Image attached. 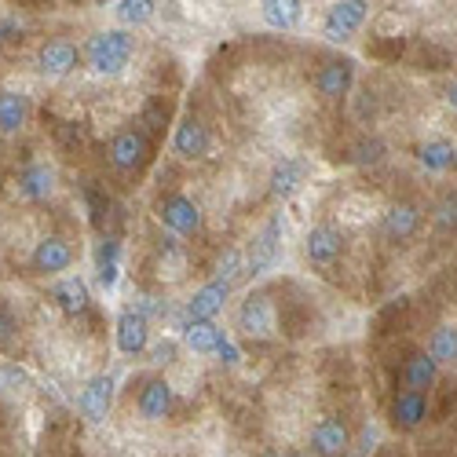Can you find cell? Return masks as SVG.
I'll return each mask as SVG.
<instances>
[{
  "mask_svg": "<svg viewBox=\"0 0 457 457\" xmlns=\"http://www.w3.org/2000/svg\"><path fill=\"white\" fill-rule=\"evenodd\" d=\"M96 278L103 289H113V282H118V242L113 238H103L96 245Z\"/></svg>",
  "mask_w": 457,
  "mask_h": 457,
  "instance_id": "4316f807",
  "label": "cell"
},
{
  "mask_svg": "<svg viewBox=\"0 0 457 457\" xmlns=\"http://www.w3.org/2000/svg\"><path fill=\"white\" fill-rule=\"evenodd\" d=\"M55 136H59V139H62V146H70V150L85 143V132H81L78 125H73V121H59V125H55Z\"/></svg>",
  "mask_w": 457,
  "mask_h": 457,
  "instance_id": "836d02e7",
  "label": "cell"
},
{
  "mask_svg": "<svg viewBox=\"0 0 457 457\" xmlns=\"http://www.w3.org/2000/svg\"><path fill=\"white\" fill-rule=\"evenodd\" d=\"M308 260L312 263H333L340 256V249H345V238H340L337 227L322 223V227H312V235H308Z\"/></svg>",
  "mask_w": 457,
  "mask_h": 457,
  "instance_id": "e0dca14e",
  "label": "cell"
},
{
  "mask_svg": "<svg viewBox=\"0 0 457 457\" xmlns=\"http://www.w3.org/2000/svg\"><path fill=\"white\" fill-rule=\"evenodd\" d=\"M216 355H220V359H223L227 366H238V359H242V352H238V345H235L231 337L223 340V345H220V352H216Z\"/></svg>",
  "mask_w": 457,
  "mask_h": 457,
  "instance_id": "d590c367",
  "label": "cell"
},
{
  "mask_svg": "<svg viewBox=\"0 0 457 457\" xmlns=\"http://www.w3.org/2000/svg\"><path fill=\"white\" fill-rule=\"evenodd\" d=\"M446 103H450V110H457V81L446 88Z\"/></svg>",
  "mask_w": 457,
  "mask_h": 457,
  "instance_id": "74e56055",
  "label": "cell"
},
{
  "mask_svg": "<svg viewBox=\"0 0 457 457\" xmlns=\"http://www.w3.org/2000/svg\"><path fill=\"white\" fill-rule=\"evenodd\" d=\"M37 62H41V73H48V78H66L78 66V48L70 41H48L41 55H37Z\"/></svg>",
  "mask_w": 457,
  "mask_h": 457,
  "instance_id": "ac0fdd59",
  "label": "cell"
},
{
  "mask_svg": "<svg viewBox=\"0 0 457 457\" xmlns=\"http://www.w3.org/2000/svg\"><path fill=\"white\" fill-rule=\"evenodd\" d=\"M366 12H370V4H362V0H340V4H333L322 19L326 41H333V45L348 41V37L366 22Z\"/></svg>",
  "mask_w": 457,
  "mask_h": 457,
  "instance_id": "3957f363",
  "label": "cell"
},
{
  "mask_svg": "<svg viewBox=\"0 0 457 457\" xmlns=\"http://www.w3.org/2000/svg\"><path fill=\"white\" fill-rule=\"evenodd\" d=\"M286 457H312V453H303V450H289Z\"/></svg>",
  "mask_w": 457,
  "mask_h": 457,
  "instance_id": "ab89813d",
  "label": "cell"
},
{
  "mask_svg": "<svg viewBox=\"0 0 457 457\" xmlns=\"http://www.w3.org/2000/svg\"><path fill=\"white\" fill-rule=\"evenodd\" d=\"M73 263V249H70V242H62V238H45V242H37V249H33V256H29V268L37 271V275H59V271H66Z\"/></svg>",
  "mask_w": 457,
  "mask_h": 457,
  "instance_id": "30bf717a",
  "label": "cell"
},
{
  "mask_svg": "<svg viewBox=\"0 0 457 457\" xmlns=\"http://www.w3.org/2000/svg\"><path fill=\"white\" fill-rule=\"evenodd\" d=\"M300 183H303V165L300 162L286 158V162H278L271 169V195L275 198H293L300 190Z\"/></svg>",
  "mask_w": 457,
  "mask_h": 457,
  "instance_id": "d4e9b609",
  "label": "cell"
},
{
  "mask_svg": "<svg viewBox=\"0 0 457 457\" xmlns=\"http://www.w3.org/2000/svg\"><path fill=\"white\" fill-rule=\"evenodd\" d=\"M380 158H385V143H380L377 136H362V139L352 146V162H355V165H377Z\"/></svg>",
  "mask_w": 457,
  "mask_h": 457,
  "instance_id": "4dcf8cb0",
  "label": "cell"
},
{
  "mask_svg": "<svg viewBox=\"0 0 457 457\" xmlns=\"http://www.w3.org/2000/svg\"><path fill=\"white\" fill-rule=\"evenodd\" d=\"M352 446V428L340 417H322L312 428V453L319 457H348Z\"/></svg>",
  "mask_w": 457,
  "mask_h": 457,
  "instance_id": "52a82bcc",
  "label": "cell"
},
{
  "mask_svg": "<svg viewBox=\"0 0 457 457\" xmlns=\"http://www.w3.org/2000/svg\"><path fill=\"white\" fill-rule=\"evenodd\" d=\"M238 329L253 340H268L275 337V303L263 296V293H253L242 308H238Z\"/></svg>",
  "mask_w": 457,
  "mask_h": 457,
  "instance_id": "277c9868",
  "label": "cell"
},
{
  "mask_svg": "<svg viewBox=\"0 0 457 457\" xmlns=\"http://www.w3.org/2000/svg\"><path fill=\"white\" fill-rule=\"evenodd\" d=\"M146 158H150V139H146V132L125 129V132L113 136V143H110V165L118 169V172H132V169H139Z\"/></svg>",
  "mask_w": 457,
  "mask_h": 457,
  "instance_id": "5b68a950",
  "label": "cell"
},
{
  "mask_svg": "<svg viewBox=\"0 0 457 457\" xmlns=\"http://www.w3.org/2000/svg\"><path fill=\"white\" fill-rule=\"evenodd\" d=\"M132 48H136V41L129 29H103L88 41L85 59L96 73H121L132 59Z\"/></svg>",
  "mask_w": 457,
  "mask_h": 457,
  "instance_id": "6da1fadb",
  "label": "cell"
},
{
  "mask_svg": "<svg viewBox=\"0 0 457 457\" xmlns=\"http://www.w3.org/2000/svg\"><path fill=\"white\" fill-rule=\"evenodd\" d=\"M55 303H59V308L66 312V315H81V312H88V286H85V278H78V275H73V278H62L59 286H55Z\"/></svg>",
  "mask_w": 457,
  "mask_h": 457,
  "instance_id": "44dd1931",
  "label": "cell"
},
{
  "mask_svg": "<svg viewBox=\"0 0 457 457\" xmlns=\"http://www.w3.org/2000/svg\"><path fill=\"white\" fill-rule=\"evenodd\" d=\"M113 15H118L125 26H143L150 15H154V4H150V0H121V4H113Z\"/></svg>",
  "mask_w": 457,
  "mask_h": 457,
  "instance_id": "f546056e",
  "label": "cell"
},
{
  "mask_svg": "<svg viewBox=\"0 0 457 457\" xmlns=\"http://www.w3.org/2000/svg\"><path fill=\"white\" fill-rule=\"evenodd\" d=\"M432 223L439 231H457V190L439 195V202L432 205Z\"/></svg>",
  "mask_w": 457,
  "mask_h": 457,
  "instance_id": "f1b7e54d",
  "label": "cell"
},
{
  "mask_svg": "<svg viewBox=\"0 0 457 457\" xmlns=\"http://www.w3.org/2000/svg\"><path fill=\"white\" fill-rule=\"evenodd\" d=\"M421 205L417 202H395L388 212H385V220H380V231H385V238L388 242H406V238H413L417 235V227H421Z\"/></svg>",
  "mask_w": 457,
  "mask_h": 457,
  "instance_id": "9c48e42d",
  "label": "cell"
},
{
  "mask_svg": "<svg viewBox=\"0 0 457 457\" xmlns=\"http://www.w3.org/2000/svg\"><path fill=\"white\" fill-rule=\"evenodd\" d=\"M439 377V362L428 355V352H413L406 362H403V392H428Z\"/></svg>",
  "mask_w": 457,
  "mask_h": 457,
  "instance_id": "7c38bea8",
  "label": "cell"
},
{
  "mask_svg": "<svg viewBox=\"0 0 457 457\" xmlns=\"http://www.w3.org/2000/svg\"><path fill=\"white\" fill-rule=\"evenodd\" d=\"M428 355L443 366V362H457V326H439L428 337Z\"/></svg>",
  "mask_w": 457,
  "mask_h": 457,
  "instance_id": "83f0119b",
  "label": "cell"
},
{
  "mask_svg": "<svg viewBox=\"0 0 457 457\" xmlns=\"http://www.w3.org/2000/svg\"><path fill=\"white\" fill-rule=\"evenodd\" d=\"M183 340H187V348L190 352H198V355H216L220 345L227 340V333L212 322H198V326H187L183 329Z\"/></svg>",
  "mask_w": 457,
  "mask_h": 457,
  "instance_id": "cb8c5ba5",
  "label": "cell"
},
{
  "mask_svg": "<svg viewBox=\"0 0 457 457\" xmlns=\"http://www.w3.org/2000/svg\"><path fill=\"white\" fill-rule=\"evenodd\" d=\"M110 403H113V380H110L106 373L92 377L88 388L81 392V413L88 417L92 425H99L103 417H106V410H110Z\"/></svg>",
  "mask_w": 457,
  "mask_h": 457,
  "instance_id": "9a60e30c",
  "label": "cell"
},
{
  "mask_svg": "<svg viewBox=\"0 0 457 457\" xmlns=\"http://www.w3.org/2000/svg\"><path fill=\"white\" fill-rule=\"evenodd\" d=\"M118 348L125 355H143L146 345H150V329H146V319L139 312H121L118 315Z\"/></svg>",
  "mask_w": 457,
  "mask_h": 457,
  "instance_id": "4fadbf2b",
  "label": "cell"
},
{
  "mask_svg": "<svg viewBox=\"0 0 457 457\" xmlns=\"http://www.w3.org/2000/svg\"><path fill=\"white\" fill-rule=\"evenodd\" d=\"M172 410V388H169V380L154 377V380H146L143 392H139V413L146 417V421H162V417H169Z\"/></svg>",
  "mask_w": 457,
  "mask_h": 457,
  "instance_id": "2e32d148",
  "label": "cell"
},
{
  "mask_svg": "<svg viewBox=\"0 0 457 457\" xmlns=\"http://www.w3.org/2000/svg\"><path fill=\"white\" fill-rule=\"evenodd\" d=\"M12 333H15V315L4 300H0V345H12Z\"/></svg>",
  "mask_w": 457,
  "mask_h": 457,
  "instance_id": "e575fe53",
  "label": "cell"
},
{
  "mask_svg": "<svg viewBox=\"0 0 457 457\" xmlns=\"http://www.w3.org/2000/svg\"><path fill=\"white\" fill-rule=\"evenodd\" d=\"M278 231H282V220H271V223L260 231V238L253 242V256H249V271H253V275H260V271L275 260V253H278Z\"/></svg>",
  "mask_w": 457,
  "mask_h": 457,
  "instance_id": "603a6c76",
  "label": "cell"
},
{
  "mask_svg": "<svg viewBox=\"0 0 457 457\" xmlns=\"http://www.w3.org/2000/svg\"><path fill=\"white\" fill-rule=\"evenodd\" d=\"M256 457H286V453H282V450H260Z\"/></svg>",
  "mask_w": 457,
  "mask_h": 457,
  "instance_id": "f35d334b",
  "label": "cell"
},
{
  "mask_svg": "<svg viewBox=\"0 0 457 457\" xmlns=\"http://www.w3.org/2000/svg\"><path fill=\"white\" fill-rule=\"evenodd\" d=\"M29 118V99L22 92H0V132L12 136Z\"/></svg>",
  "mask_w": 457,
  "mask_h": 457,
  "instance_id": "7402d4cb",
  "label": "cell"
},
{
  "mask_svg": "<svg viewBox=\"0 0 457 457\" xmlns=\"http://www.w3.org/2000/svg\"><path fill=\"white\" fill-rule=\"evenodd\" d=\"M172 146L179 158H202L209 150V129L198 118H183L172 132Z\"/></svg>",
  "mask_w": 457,
  "mask_h": 457,
  "instance_id": "5bb4252c",
  "label": "cell"
},
{
  "mask_svg": "<svg viewBox=\"0 0 457 457\" xmlns=\"http://www.w3.org/2000/svg\"><path fill=\"white\" fill-rule=\"evenodd\" d=\"M139 121L146 125V132H165V125H169V103L165 99H150L143 106V118Z\"/></svg>",
  "mask_w": 457,
  "mask_h": 457,
  "instance_id": "d6a6232c",
  "label": "cell"
},
{
  "mask_svg": "<svg viewBox=\"0 0 457 457\" xmlns=\"http://www.w3.org/2000/svg\"><path fill=\"white\" fill-rule=\"evenodd\" d=\"M52 187H55V172L48 165H26L19 172V195L26 202H45L52 195Z\"/></svg>",
  "mask_w": 457,
  "mask_h": 457,
  "instance_id": "d6986e66",
  "label": "cell"
},
{
  "mask_svg": "<svg viewBox=\"0 0 457 457\" xmlns=\"http://www.w3.org/2000/svg\"><path fill=\"white\" fill-rule=\"evenodd\" d=\"M158 220L176 235H198L202 231V209L187 195H165L158 198Z\"/></svg>",
  "mask_w": 457,
  "mask_h": 457,
  "instance_id": "7a4b0ae2",
  "label": "cell"
},
{
  "mask_svg": "<svg viewBox=\"0 0 457 457\" xmlns=\"http://www.w3.org/2000/svg\"><path fill=\"white\" fill-rule=\"evenodd\" d=\"M172 359H176V345H172V340H165V345H158L154 352H150V362H158V366L162 362H172Z\"/></svg>",
  "mask_w": 457,
  "mask_h": 457,
  "instance_id": "8d00e7d4",
  "label": "cell"
},
{
  "mask_svg": "<svg viewBox=\"0 0 457 457\" xmlns=\"http://www.w3.org/2000/svg\"><path fill=\"white\" fill-rule=\"evenodd\" d=\"M300 12H303L300 0H263V4H260L263 22L275 26V29H289L300 19Z\"/></svg>",
  "mask_w": 457,
  "mask_h": 457,
  "instance_id": "484cf974",
  "label": "cell"
},
{
  "mask_svg": "<svg viewBox=\"0 0 457 457\" xmlns=\"http://www.w3.org/2000/svg\"><path fill=\"white\" fill-rule=\"evenodd\" d=\"M417 162H421L428 172H450V169H457V146L443 136L428 139V143L417 146Z\"/></svg>",
  "mask_w": 457,
  "mask_h": 457,
  "instance_id": "ffe728a7",
  "label": "cell"
},
{
  "mask_svg": "<svg viewBox=\"0 0 457 457\" xmlns=\"http://www.w3.org/2000/svg\"><path fill=\"white\" fill-rule=\"evenodd\" d=\"M352 81H355V62L352 59H329L322 70H319V96H326V99H340V96H348V88H352Z\"/></svg>",
  "mask_w": 457,
  "mask_h": 457,
  "instance_id": "8fae6325",
  "label": "cell"
},
{
  "mask_svg": "<svg viewBox=\"0 0 457 457\" xmlns=\"http://www.w3.org/2000/svg\"><path fill=\"white\" fill-rule=\"evenodd\" d=\"M242 271H245V256H242L238 249H227V253L220 256V263H216V282H227V286H231Z\"/></svg>",
  "mask_w": 457,
  "mask_h": 457,
  "instance_id": "1f68e13d",
  "label": "cell"
},
{
  "mask_svg": "<svg viewBox=\"0 0 457 457\" xmlns=\"http://www.w3.org/2000/svg\"><path fill=\"white\" fill-rule=\"evenodd\" d=\"M428 417V399L421 392H399L388 406V421L395 432H417Z\"/></svg>",
  "mask_w": 457,
  "mask_h": 457,
  "instance_id": "ba28073f",
  "label": "cell"
},
{
  "mask_svg": "<svg viewBox=\"0 0 457 457\" xmlns=\"http://www.w3.org/2000/svg\"><path fill=\"white\" fill-rule=\"evenodd\" d=\"M231 296V286L227 282H209V286H202L195 296L187 300V308H183V329L187 326H198V322H212V315L223 308V300Z\"/></svg>",
  "mask_w": 457,
  "mask_h": 457,
  "instance_id": "8992f818",
  "label": "cell"
}]
</instances>
